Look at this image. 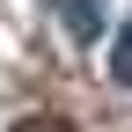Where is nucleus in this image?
<instances>
[{"instance_id":"obj_1","label":"nucleus","mask_w":132,"mask_h":132,"mask_svg":"<svg viewBox=\"0 0 132 132\" xmlns=\"http://www.w3.org/2000/svg\"><path fill=\"white\" fill-rule=\"evenodd\" d=\"M52 7H59V22H66V37H73V44L103 37V0H52Z\"/></svg>"},{"instance_id":"obj_2","label":"nucleus","mask_w":132,"mask_h":132,"mask_svg":"<svg viewBox=\"0 0 132 132\" xmlns=\"http://www.w3.org/2000/svg\"><path fill=\"white\" fill-rule=\"evenodd\" d=\"M110 81H125V88H132V15H125L118 44H110Z\"/></svg>"}]
</instances>
